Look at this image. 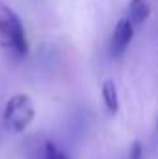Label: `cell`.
<instances>
[{
  "label": "cell",
  "instance_id": "6da1fadb",
  "mask_svg": "<svg viewBox=\"0 0 158 159\" xmlns=\"http://www.w3.org/2000/svg\"><path fill=\"white\" fill-rule=\"evenodd\" d=\"M0 46L11 50L19 57H24L28 54L24 26L19 15L4 4H0Z\"/></svg>",
  "mask_w": 158,
  "mask_h": 159
},
{
  "label": "cell",
  "instance_id": "7a4b0ae2",
  "mask_svg": "<svg viewBox=\"0 0 158 159\" xmlns=\"http://www.w3.org/2000/svg\"><path fill=\"white\" fill-rule=\"evenodd\" d=\"M34 117H36V107L28 94L17 93L4 106V124L7 129L15 133L24 131L32 124Z\"/></svg>",
  "mask_w": 158,
  "mask_h": 159
},
{
  "label": "cell",
  "instance_id": "3957f363",
  "mask_svg": "<svg viewBox=\"0 0 158 159\" xmlns=\"http://www.w3.org/2000/svg\"><path fill=\"white\" fill-rule=\"evenodd\" d=\"M134 37V24L128 20V19H121L116 24V30H114V35H112V56L119 57L123 56V52L126 50V46L130 44V41Z\"/></svg>",
  "mask_w": 158,
  "mask_h": 159
},
{
  "label": "cell",
  "instance_id": "277c9868",
  "mask_svg": "<svg viewBox=\"0 0 158 159\" xmlns=\"http://www.w3.org/2000/svg\"><path fill=\"white\" fill-rule=\"evenodd\" d=\"M151 15V2L149 0H130L128 4V20L138 26V24H143Z\"/></svg>",
  "mask_w": 158,
  "mask_h": 159
},
{
  "label": "cell",
  "instance_id": "5b68a950",
  "mask_svg": "<svg viewBox=\"0 0 158 159\" xmlns=\"http://www.w3.org/2000/svg\"><path fill=\"white\" fill-rule=\"evenodd\" d=\"M102 100H104V106L108 107L110 113H117L119 111V96H117V87H116L114 80H106L102 83Z\"/></svg>",
  "mask_w": 158,
  "mask_h": 159
},
{
  "label": "cell",
  "instance_id": "8992f818",
  "mask_svg": "<svg viewBox=\"0 0 158 159\" xmlns=\"http://www.w3.org/2000/svg\"><path fill=\"white\" fill-rule=\"evenodd\" d=\"M43 159H69L65 156V152H62L54 143H45V150H43Z\"/></svg>",
  "mask_w": 158,
  "mask_h": 159
},
{
  "label": "cell",
  "instance_id": "52a82bcc",
  "mask_svg": "<svg viewBox=\"0 0 158 159\" xmlns=\"http://www.w3.org/2000/svg\"><path fill=\"white\" fill-rule=\"evenodd\" d=\"M128 159H143V144L140 141L132 143L130 146V154H128Z\"/></svg>",
  "mask_w": 158,
  "mask_h": 159
},
{
  "label": "cell",
  "instance_id": "ba28073f",
  "mask_svg": "<svg viewBox=\"0 0 158 159\" xmlns=\"http://www.w3.org/2000/svg\"><path fill=\"white\" fill-rule=\"evenodd\" d=\"M156 137H158V117H156Z\"/></svg>",
  "mask_w": 158,
  "mask_h": 159
}]
</instances>
